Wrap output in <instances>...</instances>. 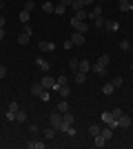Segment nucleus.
<instances>
[{
	"label": "nucleus",
	"mask_w": 133,
	"mask_h": 149,
	"mask_svg": "<svg viewBox=\"0 0 133 149\" xmlns=\"http://www.w3.org/2000/svg\"><path fill=\"white\" fill-rule=\"evenodd\" d=\"M115 91V87L113 85H111V82H107V85H104V87H102V93H107V96H111V93Z\"/></svg>",
	"instance_id": "a878e982"
},
{
	"label": "nucleus",
	"mask_w": 133,
	"mask_h": 149,
	"mask_svg": "<svg viewBox=\"0 0 133 149\" xmlns=\"http://www.w3.org/2000/svg\"><path fill=\"white\" fill-rule=\"evenodd\" d=\"M120 2H129V0H120Z\"/></svg>",
	"instance_id": "603ef678"
},
{
	"label": "nucleus",
	"mask_w": 133,
	"mask_h": 149,
	"mask_svg": "<svg viewBox=\"0 0 133 149\" xmlns=\"http://www.w3.org/2000/svg\"><path fill=\"white\" fill-rule=\"evenodd\" d=\"M71 42L76 45V47H82V45L87 42V36H84V33H78V31H73V36H71Z\"/></svg>",
	"instance_id": "20e7f679"
},
{
	"label": "nucleus",
	"mask_w": 133,
	"mask_h": 149,
	"mask_svg": "<svg viewBox=\"0 0 133 149\" xmlns=\"http://www.w3.org/2000/svg\"><path fill=\"white\" fill-rule=\"evenodd\" d=\"M131 71H133V65H131Z\"/></svg>",
	"instance_id": "5fc2aeb1"
},
{
	"label": "nucleus",
	"mask_w": 133,
	"mask_h": 149,
	"mask_svg": "<svg viewBox=\"0 0 133 149\" xmlns=\"http://www.w3.org/2000/svg\"><path fill=\"white\" fill-rule=\"evenodd\" d=\"M27 147H29V149H44V143H42V140H29Z\"/></svg>",
	"instance_id": "f3484780"
},
{
	"label": "nucleus",
	"mask_w": 133,
	"mask_h": 149,
	"mask_svg": "<svg viewBox=\"0 0 133 149\" xmlns=\"http://www.w3.org/2000/svg\"><path fill=\"white\" fill-rule=\"evenodd\" d=\"M71 2L73 0H60V5H64V7H71Z\"/></svg>",
	"instance_id": "49530a36"
},
{
	"label": "nucleus",
	"mask_w": 133,
	"mask_h": 149,
	"mask_svg": "<svg viewBox=\"0 0 133 149\" xmlns=\"http://www.w3.org/2000/svg\"><path fill=\"white\" fill-rule=\"evenodd\" d=\"M44 91V87L40 85V82H36V85H31V96H36V98H40Z\"/></svg>",
	"instance_id": "f8f14e48"
},
{
	"label": "nucleus",
	"mask_w": 133,
	"mask_h": 149,
	"mask_svg": "<svg viewBox=\"0 0 133 149\" xmlns=\"http://www.w3.org/2000/svg\"><path fill=\"white\" fill-rule=\"evenodd\" d=\"M27 42H29V33H25V31H22V33L18 36V45H20V47H25Z\"/></svg>",
	"instance_id": "412c9836"
},
{
	"label": "nucleus",
	"mask_w": 133,
	"mask_h": 149,
	"mask_svg": "<svg viewBox=\"0 0 133 149\" xmlns=\"http://www.w3.org/2000/svg\"><path fill=\"white\" fill-rule=\"evenodd\" d=\"M49 123H51V127H53V129H58V127H60V125H62V113L58 111H51V116H49Z\"/></svg>",
	"instance_id": "7ed1b4c3"
},
{
	"label": "nucleus",
	"mask_w": 133,
	"mask_h": 149,
	"mask_svg": "<svg viewBox=\"0 0 133 149\" xmlns=\"http://www.w3.org/2000/svg\"><path fill=\"white\" fill-rule=\"evenodd\" d=\"M40 85H42L44 89H53V87H56V78H51V76L47 74L42 80H40Z\"/></svg>",
	"instance_id": "423d86ee"
},
{
	"label": "nucleus",
	"mask_w": 133,
	"mask_h": 149,
	"mask_svg": "<svg viewBox=\"0 0 133 149\" xmlns=\"http://www.w3.org/2000/svg\"><path fill=\"white\" fill-rule=\"evenodd\" d=\"M71 9H73V11H82V9H84L82 0H73V2H71Z\"/></svg>",
	"instance_id": "5701e85b"
},
{
	"label": "nucleus",
	"mask_w": 133,
	"mask_h": 149,
	"mask_svg": "<svg viewBox=\"0 0 133 149\" xmlns=\"http://www.w3.org/2000/svg\"><path fill=\"white\" fill-rule=\"evenodd\" d=\"M33 9H36V2H33V0H27V2H25V11H29V13H31Z\"/></svg>",
	"instance_id": "2f4dec72"
},
{
	"label": "nucleus",
	"mask_w": 133,
	"mask_h": 149,
	"mask_svg": "<svg viewBox=\"0 0 133 149\" xmlns=\"http://www.w3.org/2000/svg\"><path fill=\"white\" fill-rule=\"evenodd\" d=\"M102 123L109 125L111 129H118V120L113 118V113H111V111H102Z\"/></svg>",
	"instance_id": "f03ea898"
},
{
	"label": "nucleus",
	"mask_w": 133,
	"mask_h": 149,
	"mask_svg": "<svg viewBox=\"0 0 133 149\" xmlns=\"http://www.w3.org/2000/svg\"><path fill=\"white\" fill-rule=\"evenodd\" d=\"M0 27H5V18L2 16H0Z\"/></svg>",
	"instance_id": "09e8293b"
},
{
	"label": "nucleus",
	"mask_w": 133,
	"mask_h": 149,
	"mask_svg": "<svg viewBox=\"0 0 133 149\" xmlns=\"http://www.w3.org/2000/svg\"><path fill=\"white\" fill-rule=\"evenodd\" d=\"M5 76H7V67H5V65H0V78H5Z\"/></svg>",
	"instance_id": "79ce46f5"
},
{
	"label": "nucleus",
	"mask_w": 133,
	"mask_h": 149,
	"mask_svg": "<svg viewBox=\"0 0 133 149\" xmlns=\"http://www.w3.org/2000/svg\"><path fill=\"white\" fill-rule=\"evenodd\" d=\"M78 71H84V74H87V71H91V62H89V60H80Z\"/></svg>",
	"instance_id": "a211bd4d"
},
{
	"label": "nucleus",
	"mask_w": 133,
	"mask_h": 149,
	"mask_svg": "<svg viewBox=\"0 0 133 149\" xmlns=\"http://www.w3.org/2000/svg\"><path fill=\"white\" fill-rule=\"evenodd\" d=\"M36 67H38L40 71H49V62L44 60L42 56H38V58H36Z\"/></svg>",
	"instance_id": "1a4fd4ad"
},
{
	"label": "nucleus",
	"mask_w": 133,
	"mask_h": 149,
	"mask_svg": "<svg viewBox=\"0 0 133 149\" xmlns=\"http://www.w3.org/2000/svg\"><path fill=\"white\" fill-rule=\"evenodd\" d=\"M100 125H91V127H89V134H91V136H98V134H100Z\"/></svg>",
	"instance_id": "c756f323"
},
{
	"label": "nucleus",
	"mask_w": 133,
	"mask_h": 149,
	"mask_svg": "<svg viewBox=\"0 0 133 149\" xmlns=\"http://www.w3.org/2000/svg\"><path fill=\"white\" fill-rule=\"evenodd\" d=\"M16 123H27V111L18 109V113H16Z\"/></svg>",
	"instance_id": "4be33fe9"
},
{
	"label": "nucleus",
	"mask_w": 133,
	"mask_h": 149,
	"mask_svg": "<svg viewBox=\"0 0 133 149\" xmlns=\"http://www.w3.org/2000/svg\"><path fill=\"white\" fill-rule=\"evenodd\" d=\"M0 9H5V0H0Z\"/></svg>",
	"instance_id": "8fccbe9b"
},
{
	"label": "nucleus",
	"mask_w": 133,
	"mask_h": 149,
	"mask_svg": "<svg viewBox=\"0 0 133 149\" xmlns=\"http://www.w3.org/2000/svg\"><path fill=\"white\" fill-rule=\"evenodd\" d=\"M18 20H20V22H22V25H27V22L31 20V13H29V11H25V9H22V11L18 13Z\"/></svg>",
	"instance_id": "4468645a"
},
{
	"label": "nucleus",
	"mask_w": 133,
	"mask_h": 149,
	"mask_svg": "<svg viewBox=\"0 0 133 149\" xmlns=\"http://www.w3.org/2000/svg\"><path fill=\"white\" fill-rule=\"evenodd\" d=\"M91 2H95V0H82V5H91Z\"/></svg>",
	"instance_id": "de8ad7c7"
},
{
	"label": "nucleus",
	"mask_w": 133,
	"mask_h": 149,
	"mask_svg": "<svg viewBox=\"0 0 133 149\" xmlns=\"http://www.w3.org/2000/svg\"><path fill=\"white\" fill-rule=\"evenodd\" d=\"M120 11H131V0H129V2H120Z\"/></svg>",
	"instance_id": "72a5a7b5"
},
{
	"label": "nucleus",
	"mask_w": 133,
	"mask_h": 149,
	"mask_svg": "<svg viewBox=\"0 0 133 149\" xmlns=\"http://www.w3.org/2000/svg\"><path fill=\"white\" fill-rule=\"evenodd\" d=\"M71 47H76V45L71 42V38H69V40H64V49H71Z\"/></svg>",
	"instance_id": "a19ab883"
},
{
	"label": "nucleus",
	"mask_w": 133,
	"mask_h": 149,
	"mask_svg": "<svg viewBox=\"0 0 133 149\" xmlns=\"http://www.w3.org/2000/svg\"><path fill=\"white\" fill-rule=\"evenodd\" d=\"M91 71H93V74H98V76H104V74H107V67H104L102 62H95L93 67H91Z\"/></svg>",
	"instance_id": "9d476101"
},
{
	"label": "nucleus",
	"mask_w": 133,
	"mask_h": 149,
	"mask_svg": "<svg viewBox=\"0 0 133 149\" xmlns=\"http://www.w3.org/2000/svg\"><path fill=\"white\" fill-rule=\"evenodd\" d=\"M73 18H78V20H87V18H89V13H84V9H82V11H76V16H73Z\"/></svg>",
	"instance_id": "f704fd0d"
},
{
	"label": "nucleus",
	"mask_w": 133,
	"mask_h": 149,
	"mask_svg": "<svg viewBox=\"0 0 133 149\" xmlns=\"http://www.w3.org/2000/svg\"><path fill=\"white\" fill-rule=\"evenodd\" d=\"M73 120H76V116H73L71 111L62 113V123H64V125H73Z\"/></svg>",
	"instance_id": "6ab92c4d"
},
{
	"label": "nucleus",
	"mask_w": 133,
	"mask_h": 149,
	"mask_svg": "<svg viewBox=\"0 0 133 149\" xmlns=\"http://www.w3.org/2000/svg\"><path fill=\"white\" fill-rule=\"evenodd\" d=\"M104 29H107V31H118L120 25H118L115 20H104Z\"/></svg>",
	"instance_id": "ddd939ff"
},
{
	"label": "nucleus",
	"mask_w": 133,
	"mask_h": 149,
	"mask_svg": "<svg viewBox=\"0 0 133 149\" xmlns=\"http://www.w3.org/2000/svg\"><path fill=\"white\" fill-rule=\"evenodd\" d=\"M111 113H113V118L118 120V118H120V116H122V113H124V111H122L120 107H115V109H111Z\"/></svg>",
	"instance_id": "c9c22d12"
},
{
	"label": "nucleus",
	"mask_w": 133,
	"mask_h": 149,
	"mask_svg": "<svg viewBox=\"0 0 133 149\" xmlns=\"http://www.w3.org/2000/svg\"><path fill=\"white\" fill-rule=\"evenodd\" d=\"M38 49L40 51H53V49H56V42H51V40H42V42L38 45Z\"/></svg>",
	"instance_id": "6e6552de"
},
{
	"label": "nucleus",
	"mask_w": 133,
	"mask_h": 149,
	"mask_svg": "<svg viewBox=\"0 0 133 149\" xmlns=\"http://www.w3.org/2000/svg\"><path fill=\"white\" fill-rule=\"evenodd\" d=\"M104 145H107V140H104V138H102V134H98V136H93V147H104Z\"/></svg>",
	"instance_id": "dca6fc26"
},
{
	"label": "nucleus",
	"mask_w": 133,
	"mask_h": 149,
	"mask_svg": "<svg viewBox=\"0 0 133 149\" xmlns=\"http://www.w3.org/2000/svg\"><path fill=\"white\" fill-rule=\"evenodd\" d=\"M67 134H69V136L73 138V136H76V129H73V127H71V125H69V127H67Z\"/></svg>",
	"instance_id": "37998d69"
},
{
	"label": "nucleus",
	"mask_w": 133,
	"mask_h": 149,
	"mask_svg": "<svg viewBox=\"0 0 133 149\" xmlns=\"http://www.w3.org/2000/svg\"><path fill=\"white\" fill-rule=\"evenodd\" d=\"M131 11H133V0H131Z\"/></svg>",
	"instance_id": "3c124183"
},
{
	"label": "nucleus",
	"mask_w": 133,
	"mask_h": 149,
	"mask_svg": "<svg viewBox=\"0 0 133 149\" xmlns=\"http://www.w3.org/2000/svg\"><path fill=\"white\" fill-rule=\"evenodd\" d=\"M71 27L78 31V33H87L89 31V25H87V20H78V18H71Z\"/></svg>",
	"instance_id": "f257e3e1"
},
{
	"label": "nucleus",
	"mask_w": 133,
	"mask_h": 149,
	"mask_svg": "<svg viewBox=\"0 0 133 149\" xmlns=\"http://www.w3.org/2000/svg\"><path fill=\"white\" fill-rule=\"evenodd\" d=\"M56 131H58V129H53V127H47V129H44V138H47V140H51V138L56 136Z\"/></svg>",
	"instance_id": "393cba45"
},
{
	"label": "nucleus",
	"mask_w": 133,
	"mask_h": 149,
	"mask_svg": "<svg viewBox=\"0 0 133 149\" xmlns=\"http://www.w3.org/2000/svg\"><path fill=\"white\" fill-rule=\"evenodd\" d=\"M56 80H58V85H67V76H58Z\"/></svg>",
	"instance_id": "ea45409f"
},
{
	"label": "nucleus",
	"mask_w": 133,
	"mask_h": 149,
	"mask_svg": "<svg viewBox=\"0 0 133 149\" xmlns=\"http://www.w3.org/2000/svg\"><path fill=\"white\" fill-rule=\"evenodd\" d=\"M76 82L78 85H84V82H87V74H84V71H76Z\"/></svg>",
	"instance_id": "aec40b11"
},
{
	"label": "nucleus",
	"mask_w": 133,
	"mask_h": 149,
	"mask_svg": "<svg viewBox=\"0 0 133 149\" xmlns=\"http://www.w3.org/2000/svg\"><path fill=\"white\" fill-rule=\"evenodd\" d=\"M100 16H102V5H95L93 7V9H91V13H89V18H100Z\"/></svg>",
	"instance_id": "2eb2a0df"
},
{
	"label": "nucleus",
	"mask_w": 133,
	"mask_h": 149,
	"mask_svg": "<svg viewBox=\"0 0 133 149\" xmlns=\"http://www.w3.org/2000/svg\"><path fill=\"white\" fill-rule=\"evenodd\" d=\"M25 33H29V36H31V33H33V29H31V25H29V22H27V25H25Z\"/></svg>",
	"instance_id": "c03bdc74"
},
{
	"label": "nucleus",
	"mask_w": 133,
	"mask_h": 149,
	"mask_svg": "<svg viewBox=\"0 0 133 149\" xmlns=\"http://www.w3.org/2000/svg\"><path fill=\"white\" fill-rule=\"evenodd\" d=\"M78 65H80L78 58H71V60H69V69H71V71H78Z\"/></svg>",
	"instance_id": "c85d7f7f"
},
{
	"label": "nucleus",
	"mask_w": 133,
	"mask_h": 149,
	"mask_svg": "<svg viewBox=\"0 0 133 149\" xmlns=\"http://www.w3.org/2000/svg\"><path fill=\"white\" fill-rule=\"evenodd\" d=\"M53 7H56V5H53L51 0H47V2H44V5H42V9H44V11H47V13H51V11H53Z\"/></svg>",
	"instance_id": "473e14b6"
},
{
	"label": "nucleus",
	"mask_w": 133,
	"mask_h": 149,
	"mask_svg": "<svg viewBox=\"0 0 133 149\" xmlns=\"http://www.w3.org/2000/svg\"><path fill=\"white\" fill-rule=\"evenodd\" d=\"M111 85H113V87H122V85H124V78H120V76H115L113 80H111Z\"/></svg>",
	"instance_id": "7c9ffc66"
},
{
	"label": "nucleus",
	"mask_w": 133,
	"mask_h": 149,
	"mask_svg": "<svg viewBox=\"0 0 133 149\" xmlns=\"http://www.w3.org/2000/svg\"><path fill=\"white\" fill-rule=\"evenodd\" d=\"M113 131H115V129H111V127L107 125V127H102V129H100V134H102V138H104V140H111V138H113Z\"/></svg>",
	"instance_id": "9b49d317"
},
{
	"label": "nucleus",
	"mask_w": 133,
	"mask_h": 149,
	"mask_svg": "<svg viewBox=\"0 0 133 149\" xmlns=\"http://www.w3.org/2000/svg\"><path fill=\"white\" fill-rule=\"evenodd\" d=\"M56 109H58L60 113H67V111H69V102H67V100H62V102H60V105H58Z\"/></svg>",
	"instance_id": "b1692460"
},
{
	"label": "nucleus",
	"mask_w": 133,
	"mask_h": 149,
	"mask_svg": "<svg viewBox=\"0 0 133 149\" xmlns=\"http://www.w3.org/2000/svg\"><path fill=\"white\" fill-rule=\"evenodd\" d=\"M5 36H7V33H5V27H0V42L5 40Z\"/></svg>",
	"instance_id": "a18cd8bd"
},
{
	"label": "nucleus",
	"mask_w": 133,
	"mask_h": 149,
	"mask_svg": "<svg viewBox=\"0 0 133 149\" xmlns=\"http://www.w3.org/2000/svg\"><path fill=\"white\" fill-rule=\"evenodd\" d=\"M118 127H120V129H127V127H131V116L122 113L120 118H118Z\"/></svg>",
	"instance_id": "0eeeda50"
},
{
	"label": "nucleus",
	"mask_w": 133,
	"mask_h": 149,
	"mask_svg": "<svg viewBox=\"0 0 133 149\" xmlns=\"http://www.w3.org/2000/svg\"><path fill=\"white\" fill-rule=\"evenodd\" d=\"M98 62H102V65H104V67H107L109 62H111V56H109V54H102V56L98 58Z\"/></svg>",
	"instance_id": "cd10ccee"
},
{
	"label": "nucleus",
	"mask_w": 133,
	"mask_h": 149,
	"mask_svg": "<svg viewBox=\"0 0 133 149\" xmlns=\"http://www.w3.org/2000/svg\"><path fill=\"white\" fill-rule=\"evenodd\" d=\"M40 100H42V102H49V100H51V93L47 91V89H44V91H42V96H40Z\"/></svg>",
	"instance_id": "4c0bfd02"
},
{
	"label": "nucleus",
	"mask_w": 133,
	"mask_h": 149,
	"mask_svg": "<svg viewBox=\"0 0 133 149\" xmlns=\"http://www.w3.org/2000/svg\"><path fill=\"white\" fill-rule=\"evenodd\" d=\"M20 105L13 100V102H9V111H7V120H16V113H18Z\"/></svg>",
	"instance_id": "39448f33"
},
{
	"label": "nucleus",
	"mask_w": 133,
	"mask_h": 149,
	"mask_svg": "<svg viewBox=\"0 0 133 149\" xmlns=\"http://www.w3.org/2000/svg\"><path fill=\"white\" fill-rule=\"evenodd\" d=\"M120 49L122 51H129V49H131V42H129V40H122V42H120Z\"/></svg>",
	"instance_id": "e433bc0d"
},
{
	"label": "nucleus",
	"mask_w": 133,
	"mask_h": 149,
	"mask_svg": "<svg viewBox=\"0 0 133 149\" xmlns=\"http://www.w3.org/2000/svg\"><path fill=\"white\" fill-rule=\"evenodd\" d=\"M98 2H104V0H98Z\"/></svg>",
	"instance_id": "864d4df0"
},
{
	"label": "nucleus",
	"mask_w": 133,
	"mask_h": 149,
	"mask_svg": "<svg viewBox=\"0 0 133 149\" xmlns=\"http://www.w3.org/2000/svg\"><path fill=\"white\" fill-rule=\"evenodd\" d=\"M93 25L98 27V29H102V27H104V18H102V16H100V18H95V20H93Z\"/></svg>",
	"instance_id": "58836bf2"
},
{
	"label": "nucleus",
	"mask_w": 133,
	"mask_h": 149,
	"mask_svg": "<svg viewBox=\"0 0 133 149\" xmlns=\"http://www.w3.org/2000/svg\"><path fill=\"white\" fill-rule=\"evenodd\" d=\"M64 11H67V7H64V5H60V2H58V5L53 7V13H58V16H62Z\"/></svg>",
	"instance_id": "bb28decb"
}]
</instances>
